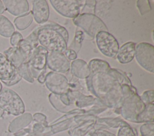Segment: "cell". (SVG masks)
Returning <instances> with one entry per match:
<instances>
[{
	"label": "cell",
	"instance_id": "1",
	"mask_svg": "<svg viewBox=\"0 0 154 136\" xmlns=\"http://www.w3.org/2000/svg\"><path fill=\"white\" fill-rule=\"evenodd\" d=\"M90 76L86 78L88 89L103 105L115 108L120 107L123 98L122 84L110 71L109 64L102 59H93L88 64Z\"/></svg>",
	"mask_w": 154,
	"mask_h": 136
},
{
	"label": "cell",
	"instance_id": "2",
	"mask_svg": "<svg viewBox=\"0 0 154 136\" xmlns=\"http://www.w3.org/2000/svg\"><path fill=\"white\" fill-rule=\"evenodd\" d=\"M37 30L38 42L48 52L64 53L67 49L69 34L62 26L49 22L37 27Z\"/></svg>",
	"mask_w": 154,
	"mask_h": 136
},
{
	"label": "cell",
	"instance_id": "3",
	"mask_svg": "<svg viewBox=\"0 0 154 136\" xmlns=\"http://www.w3.org/2000/svg\"><path fill=\"white\" fill-rule=\"evenodd\" d=\"M123 98L118 114L126 120L137 123L138 116L145 109L146 105L141 101L135 87L132 84H122Z\"/></svg>",
	"mask_w": 154,
	"mask_h": 136
},
{
	"label": "cell",
	"instance_id": "4",
	"mask_svg": "<svg viewBox=\"0 0 154 136\" xmlns=\"http://www.w3.org/2000/svg\"><path fill=\"white\" fill-rule=\"evenodd\" d=\"M74 24L82 29L91 38H94L100 31H108L104 22L98 16L91 13H81L73 19Z\"/></svg>",
	"mask_w": 154,
	"mask_h": 136
},
{
	"label": "cell",
	"instance_id": "5",
	"mask_svg": "<svg viewBox=\"0 0 154 136\" xmlns=\"http://www.w3.org/2000/svg\"><path fill=\"white\" fill-rule=\"evenodd\" d=\"M0 107L8 113L18 116L25 111V105L19 95L13 90L4 88L0 91Z\"/></svg>",
	"mask_w": 154,
	"mask_h": 136
},
{
	"label": "cell",
	"instance_id": "6",
	"mask_svg": "<svg viewBox=\"0 0 154 136\" xmlns=\"http://www.w3.org/2000/svg\"><path fill=\"white\" fill-rule=\"evenodd\" d=\"M96 46L105 56L115 58L119 49V44L116 38L108 31L99 32L94 37Z\"/></svg>",
	"mask_w": 154,
	"mask_h": 136
},
{
	"label": "cell",
	"instance_id": "7",
	"mask_svg": "<svg viewBox=\"0 0 154 136\" xmlns=\"http://www.w3.org/2000/svg\"><path fill=\"white\" fill-rule=\"evenodd\" d=\"M135 57L143 68L154 72V47L152 44L146 42L138 43L135 47Z\"/></svg>",
	"mask_w": 154,
	"mask_h": 136
},
{
	"label": "cell",
	"instance_id": "8",
	"mask_svg": "<svg viewBox=\"0 0 154 136\" xmlns=\"http://www.w3.org/2000/svg\"><path fill=\"white\" fill-rule=\"evenodd\" d=\"M48 53L45 48L38 46L26 62L29 73L34 79L37 78L41 74L46 73Z\"/></svg>",
	"mask_w": 154,
	"mask_h": 136
},
{
	"label": "cell",
	"instance_id": "9",
	"mask_svg": "<svg viewBox=\"0 0 154 136\" xmlns=\"http://www.w3.org/2000/svg\"><path fill=\"white\" fill-rule=\"evenodd\" d=\"M51 5L63 16L74 19L79 14L84 1L78 0H50Z\"/></svg>",
	"mask_w": 154,
	"mask_h": 136
},
{
	"label": "cell",
	"instance_id": "10",
	"mask_svg": "<svg viewBox=\"0 0 154 136\" xmlns=\"http://www.w3.org/2000/svg\"><path fill=\"white\" fill-rule=\"evenodd\" d=\"M45 84L46 87L57 95H61L67 93L70 90V84L67 78L63 74L51 71L45 77Z\"/></svg>",
	"mask_w": 154,
	"mask_h": 136
},
{
	"label": "cell",
	"instance_id": "11",
	"mask_svg": "<svg viewBox=\"0 0 154 136\" xmlns=\"http://www.w3.org/2000/svg\"><path fill=\"white\" fill-rule=\"evenodd\" d=\"M22 79L18 71L4 55L0 53V80L5 85L10 86L17 84Z\"/></svg>",
	"mask_w": 154,
	"mask_h": 136
},
{
	"label": "cell",
	"instance_id": "12",
	"mask_svg": "<svg viewBox=\"0 0 154 136\" xmlns=\"http://www.w3.org/2000/svg\"><path fill=\"white\" fill-rule=\"evenodd\" d=\"M46 65L53 72L66 73L70 68L69 60L63 53L48 52L46 58Z\"/></svg>",
	"mask_w": 154,
	"mask_h": 136
},
{
	"label": "cell",
	"instance_id": "13",
	"mask_svg": "<svg viewBox=\"0 0 154 136\" xmlns=\"http://www.w3.org/2000/svg\"><path fill=\"white\" fill-rule=\"evenodd\" d=\"M31 12L33 18L37 23H45L49 17V8L47 1L46 0L33 1Z\"/></svg>",
	"mask_w": 154,
	"mask_h": 136
},
{
	"label": "cell",
	"instance_id": "14",
	"mask_svg": "<svg viewBox=\"0 0 154 136\" xmlns=\"http://www.w3.org/2000/svg\"><path fill=\"white\" fill-rule=\"evenodd\" d=\"M38 46L37 30V28H35L26 38H23V40L20 41L17 47L26 57L27 62Z\"/></svg>",
	"mask_w": 154,
	"mask_h": 136
},
{
	"label": "cell",
	"instance_id": "15",
	"mask_svg": "<svg viewBox=\"0 0 154 136\" xmlns=\"http://www.w3.org/2000/svg\"><path fill=\"white\" fill-rule=\"evenodd\" d=\"M5 9L12 15L20 16L29 11V4L26 0H4Z\"/></svg>",
	"mask_w": 154,
	"mask_h": 136
},
{
	"label": "cell",
	"instance_id": "16",
	"mask_svg": "<svg viewBox=\"0 0 154 136\" xmlns=\"http://www.w3.org/2000/svg\"><path fill=\"white\" fill-rule=\"evenodd\" d=\"M136 44L129 41L123 44L118 50L116 58L120 64H126L131 62L135 57Z\"/></svg>",
	"mask_w": 154,
	"mask_h": 136
},
{
	"label": "cell",
	"instance_id": "17",
	"mask_svg": "<svg viewBox=\"0 0 154 136\" xmlns=\"http://www.w3.org/2000/svg\"><path fill=\"white\" fill-rule=\"evenodd\" d=\"M72 74L80 79H86L90 74V70L87 63L83 59H77L72 61L70 64Z\"/></svg>",
	"mask_w": 154,
	"mask_h": 136
},
{
	"label": "cell",
	"instance_id": "18",
	"mask_svg": "<svg viewBox=\"0 0 154 136\" xmlns=\"http://www.w3.org/2000/svg\"><path fill=\"white\" fill-rule=\"evenodd\" d=\"M4 55L17 69L22 64L26 62V57L18 47H11L8 48L4 52Z\"/></svg>",
	"mask_w": 154,
	"mask_h": 136
},
{
	"label": "cell",
	"instance_id": "19",
	"mask_svg": "<svg viewBox=\"0 0 154 136\" xmlns=\"http://www.w3.org/2000/svg\"><path fill=\"white\" fill-rule=\"evenodd\" d=\"M32 120V116L31 113H23L10 122L8 126V131L11 133H16L29 125Z\"/></svg>",
	"mask_w": 154,
	"mask_h": 136
},
{
	"label": "cell",
	"instance_id": "20",
	"mask_svg": "<svg viewBox=\"0 0 154 136\" xmlns=\"http://www.w3.org/2000/svg\"><path fill=\"white\" fill-rule=\"evenodd\" d=\"M128 125L127 122L123 120L116 117V118H102L97 119L96 120L94 128L99 126V127L103 128H116L117 127H120L123 125Z\"/></svg>",
	"mask_w": 154,
	"mask_h": 136
},
{
	"label": "cell",
	"instance_id": "21",
	"mask_svg": "<svg viewBox=\"0 0 154 136\" xmlns=\"http://www.w3.org/2000/svg\"><path fill=\"white\" fill-rule=\"evenodd\" d=\"M15 32L12 23L4 16L0 14V35L6 38L11 37Z\"/></svg>",
	"mask_w": 154,
	"mask_h": 136
},
{
	"label": "cell",
	"instance_id": "22",
	"mask_svg": "<svg viewBox=\"0 0 154 136\" xmlns=\"http://www.w3.org/2000/svg\"><path fill=\"white\" fill-rule=\"evenodd\" d=\"M33 16L31 11L25 14L18 16L14 20V23L17 29L23 31L29 27L33 21Z\"/></svg>",
	"mask_w": 154,
	"mask_h": 136
},
{
	"label": "cell",
	"instance_id": "23",
	"mask_svg": "<svg viewBox=\"0 0 154 136\" xmlns=\"http://www.w3.org/2000/svg\"><path fill=\"white\" fill-rule=\"evenodd\" d=\"M154 119V104L146 105L145 109L138 116L137 123L153 122Z\"/></svg>",
	"mask_w": 154,
	"mask_h": 136
},
{
	"label": "cell",
	"instance_id": "24",
	"mask_svg": "<svg viewBox=\"0 0 154 136\" xmlns=\"http://www.w3.org/2000/svg\"><path fill=\"white\" fill-rule=\"evenodd\" d=\"M84 38V35L83 31L81 29L76 28L74 39L73 41L71 43L68 49H72L74 50L76 53H78L81 50V48L82 46V42Z\"/></svg>",
	"mask_w": 154,
	"mask_h": 136
},
{
	"label": "cell",
	"instance_id": "25",
	"mask_svg": "<svg viewBox=\"0 0 154 136\" xmlns=\"http://www.w3.org/2000/svg\"><path fill=\"white\" fill-rule=\"evenodd\" d=\"M17 69L22 78H23L26 81H28L29 83H32L34 82V79L31 77L29 73L26 62H24L23 64H22Z\"/></svg>",
	"mask_w": 154,
	"mask_h": 136
},
{
	"label": "cell",
	"instance_id": "26",
	"mask_svg": "<svg viewBox=\"0 0 154 136\" xmlns=\"http://www.w3.org/2000/svg\"><path fill=\"white\" fill-rule=\"evenodd\" d=\"M117 136H138L136 129L131 127L129 124L120 127Z\"/></svg>",
	"mask_w": 154,
	"mask_h": 136
},
{
	"label": "cell",
	"instance_id": "27",
	"mask_svg": "<svg viewBox=\"0 0 154 136\" xmlns=\"http://www.w3.org/2000/svg\"><path fill=\"white\" fill-rule=\"evenodd\" d=\"M141 136H154V123L148 122L143 124L140 129Z\"/></svg>",
	"mask_w": 154,
	"mask_h": 136
},
{
	"label": "cell",
	"instance_id": "28",
	"mask_svg": "<svg viewBox=\"0 0 154 136\" xmlns=\"http://www.w3.org/2000/svg\"><path fill=\"white\" fill-rule=\"evenodd\" d=\"M97 1H84V4L81 10V13H91L95 14L96 5Z\"/></svg>",
	"mask_w": 154,
	"mask_h": 136
},
{
	"label": "cell",
	"instance_id": "29",
	"mask_svg": "<svg viewBox=\"0 0 154 136\" xmlns=\"http://www.w3.org/2000/svg\"><path fill=\"white\" fill-rule=\"evenodd\" d=\"M137 6L141 15H144L151 10V6L149 1H137Z\"/></svg>",
	"mask_w": 154,
	"mask_h": 136
},
{
	"label": "cell",
	"instance_id": "30",
	"mask_svg": "<svg viewBox=\"0 0 154 136\" xmlns=\"http://www.w3.org/2000/svg\"><path fill=\"white\" fill-rule=\"evenodd\" d=\"M141 101L146 105L150 104H153L154 102V91L149 90L144 92L140 96Z\"/></svg>",
	"mask_w": 154,
	"mask_h": 136
},
{
	"label": "cell",
	"instance_id": "31",
	"mask_svg": "<svg viewBox=\"0 0 154 136\" xmlns=\"http://www.w3.org/2000/svg\"><path fill=\"white\" fill-rule=\"evenodd\" d=\"M23 40V36L19 32H14L10 37V44L12 47H17L20 41Z\"/></svg>",
	"mask_w": 154,
	"mask_h": 136
},
{
	"label": "cell",
	"instance_id": "32",
	"mask_svg": "<svg viewBox=\"0 0 154 136\" xmlns=\"http://www.w3.org/2000/svg\"><path fill=\"white\" fill-rule=\"evenodd\" d=\"M32 119L38 123L42 124L43 126H48V123L46 120V116L40 113H36L32 116Z\"/></svg>",
	"mask_w": 154,
	"mask_h": 136
},
{
	"label": "cell",
	"instance_id": "33",
	"mask_svg": "<svg viewBox=\"0 0 154 136\" xmlns=\"http://www.w3.org/2000/svg\"><path fill=\"white\" fill-rule=\"evenodd\" d=\"M90 136H116V135L108 131L101 129H97L94 131L91 134Z\"/></svg>",
	"mask_w": 154,
	"mask_h": 136
},
{
	"label": "cell",
	"instance_id": "34",
	"mask_svg": "<svg viewBox=\"0 0 154 136\" xmlns=\"http://www.w3.org/2000/svg\"><path fill=\"white\" fill-rule=\"evenodd\" d=\"M66 58L70 61H73L77 58V53L73 50L67 49L64 53Z\"/></svg>",
	"mask_w": 154,
	"mask_h": 136
},
{
	"label": "cell",
	"instance_id": "35",
	"mask_svg": "<svg viewBox=\"0 0 154 136\" xmlns=\"http://www.w3.org/2000/svg\"><path fill=\"white\" fill-rule=\"evenodd\" d=\"M5 10V8L4 5V3L2 1L0 0V14L3 13Z\"/></svg>",
	"mask_w": 154,
	"mask_h": 136
},
{
	"label": "cell",
	"instance_id": "36",
	"mask_svg": "<svg viewBox=\"0 0 154 136\" xmlns=\"http://www.w3.org/2000/svg\"><path fill=\"white\" fill-rule=\"evenodd\" d=\"M4 114V111L0 107V117H2Z\"/></svg>",
	"mask_w": 154,
	"mask_h": 136
},
{
	"label": "cell",
	"instance_id": "37",
	"mask_svg": "<svg viewBox=\"0 0 154 136\" xmlns=\"http://www.w3.org/2000/svg\"><path fill=\"white\" fill-rule=\"evenodd\" d=\"M2 89V84L0 82V91H1V90Z\"/></svg>",
	"mask_w": 154,
	"mask_h": 136
}]
</instances>
